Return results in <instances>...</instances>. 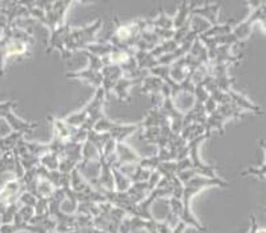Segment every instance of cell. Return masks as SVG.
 <instances>
[{"label": "cell", "mask_w": 266, "mask_h": 233, "mask_svg": "<svg viewBox=\"0 0 266 233\" xmlns=\"http://www.w3.org/2000/svg\"><path fill=\"white\" fill-rule=\"evenodd\" d=\"M141 128V123L137 124H120L113 123L108 117H102L93 127V131L98 134H109L111 139L116 143H125V139L132 136Z\"/></svg>", "instance_id": "cell-4"}, {"label": "cell", "mask_w": 266, "mask_h": 233, "mask_svg": "<svg viewBox=\"0 0 266 233\" xmlns=\"http://www.w3.org/2000/svg\"><path fill=\"white\" fill-rule=\"evenodd\" d=\"M210 187H220V188H229L230 183L222 180L220 177L217 179H209V177L204 176H196L194 179H192L190 181L184 185V192H182V215H181V221L185 223L188 226H193L194 229H197L198 232H205L204 228L200 221H197V219L193 216L192 209H190V202L192 198L196 196L198 192L207 189Z\"/></svg>", "instance_id": "cell-1"}, {"label": "cell", "mask_w": 266, "mask_h": 233, "mask_svg": "<svg viewBox=\"0 0 266 233\" xmlns=\"http://www.w3.org/2000/svg\"><path fill=\"white\" fill-rule=\"evenodd\" d=\"M133 172H130L128 175V177L130 179L132 183H144V181L149 180L152 172L148 170H144L143 167H140L139 164H133Z\"/></svg>", "instance_id": "cell-31"}, {"label": "cell", "mask_w": 266, "mask_h": 233, "mask_svg": "<svg viewBox=\"0 0 266 233\" xmlns=\"http://www.w3.org/2000/svg\"><path fill=\"white\" fill-rule=\"evenodd\" d=\"M192 19V7H190L189 2H181L179 6L177 15L173 18V27L176 29L181 28L186 21Z\"/></svg>", "instance_id": "cell-21"}, {"label": "cell", "mask_w": 266, "mask_h": 233, "mask_svg": "<svg viewBox=\"0 0 266 233\" xmlns=\"http://www.w3.org/2000/svg\"><path fill=\"white\" fill-rule=\"evenodd\" d=\"M0 138H2V136H0Z\"/></svg>", "instance_id": "cell-47"}, {"label": "cell", "mask_w": 266, "mask_h": 233, "mask_svg": "<svg viewBox=\"0 0 266 233\" xmlns=\"http://www.w3.org/2000/svg\"><path fill=\"white\" fill-rule=\"evenodd\" d=\"M15 172V155L12 151L0 156V173Z\"/></svg>", "instance_id": "cell-33"}, {"label": "cell", "mask_w": 266, "mask_h": 233, "mask_svg": "<svg viewBox=\"0 0 266 233\" xmlns=\"http://www.w3.org/2000/svg\"><path fill=\"white\" fill-rule=\"evenodd\" d=\"M259 145H261V148H262L266 153V142L263 140V139H261V140H259ZM265 164H266V162H265Z\"/></svg>", "instance_id": "cell-45"}, {"label": "cell", "mask_w": 266, "mask_h": 233, "mask_svg": "<svg viewBox=\"0 0 266 233\" xmlns=\"http://www.w3.org/2000/svg\"><path fill=\"white\" fill-rule=\"evenodd\" d=\"M112 175H113V181H115V191L117 192H126L132 187V181L126 175H124L119 168L112 167Z\"/></svg>", "instance_id": "cell-24"}, {"label": "cell", "mask_w": 266, "mask_h": 233, "mask_svg": "<svg viewBox=\"0 0 266 233\" xmlns=\"http://www.w3.org/2000/svg\"><path fill=\"white\" fill-rule=\"evenodd\" d=\"M186 228H188V225H186L185 223L180 221V223L177 224L175 228H173V232H172V233H184V230H185Z\"/></svg>", "instance_id": "cell-43"}, {"label": "cell", "mask_w": 266, "mask_h": 233, "mask_svg": "<svg viewBox=\"0 0 266 233\" xmlns=\"http://www.w3.org/2000/svg\"><path fill=\"white\" fill-rule=\"evenodd\" d=\"M165 83L157 76H153V75H148L147 78L144 79L143 81V87H141V92L143 93H148V95H161L162 88H164Z\"/></svg>", "instance_id": "cell-19"}, {"label": "cell", "mask_w": 266, "mask_h": 233, "mask_svg": "<svg viewBox=\"0 0 266 233\" xmlns=\"http://www.w3.org/2000/svg\"><path fill=\"white\" fill-rule=\"evenodd\" d=\"M47 121H49V123L52 124L53 134L57 135L63 142H68V140L72 138L75 129H76V128L68 125V124L64 121V119H57V117L52 116V115H48V116H47Z\"/></svg>", "instance_id": "cell-16"}, {"label": "cell", "mask_w": 266, "mask_h": 233, "mask_svg": "<svg viewBox=\"0 0 266 233\" xmlns=\"http://www.w3.org/2000/svg\"><path fill=\"white\" fill-rule=\"evenodd\" d=\"M116 157L117 161L113 164V167L120 165H129V164H139L141 160V156L125 143H117L116 144Z\"/></svg>", "instance_id": "cell-14"}, {"label": "cell", "mask_w": 266, "mask_h": 233, "mask_svg": "<svg viewBox=\"0 0 266 233\" xmlns=\"http://www.w3.org/2000/svg\"><path fill=\"white\" fill-rule=\"evenodd\" d=\"M233 27H235V23H233V21L222 23V24L218 23L217 25L210 27L207 32H204L203 35H200V36H204V38H217V36L228 35V34H231V31H233Z\"/></svg>", "instance_id": "cell-25"}, {"label": "cell", "mask_w": 266, "mask_h": 233, "mask_svg": "<svg viewBox=\"0 0 266 233\" xmlns=\"http://www.w3.org/2000/svg\"><path fill=\"white\" fill-rule=\"evenodd\" d=\"M196 176H198V175L196 173V171L193 170V168H189V170H185V171H182V172H180L179 175H177V179L181 181L182 185H185L188 181H190Z\"/></svg>", "instance_id": "cell-39"}, {"label": "cell", "mask_w": 266, "mask_h": 233, "mask_svg": "<svg viewBox=\"0 0 266 233\" xmlns=\"http://www.w3.org/2000/svg\"><path fill=\"white\" fill-rule=\"evenodd\" d=\"M24 135L20 134V132H12L8 136H4V138H0V153L3 155L6 152H10L12 149L18 145L19 140L23 139Z\"/></svg>", "instance_id": "cell-26"}, {"label": "cell", "mask_w": 266, "mask_h": 233, "mask_svg": "<svg viewBox=\"0 0 266 233\" xmlns=\"http://www.w3.org/2000/svg\"><path fill=\"white\" fill-rule=\"evenodd\" d=\"M221 10L220 3H204V7H197L192 10V16H200L207 20L212 27L218 24V12Z\"/></svg>", "instance_id": "cell-15"}, {"label": "cell", "mask_w": 266, "mask_h": 233, "mask_svg": "<svg viewBox=\"0 0 266 233\" xmlns=\"http://www.w3.org/2000/svg\"><path fill=\"white\" fill-rule=\"evenodd\" d=\"M25 147H27V149H28V152L31 155L36 156L39 159L49 152V144H40V143L27 142L25 140Z\"/></svg>", "instance_id": "cell-35"}, {"label": "cell", "mask_w": 266, "mask_h": 233, "mask_svg": "<svg viewBox=\"0 0 266 233\" xmlns=\"http://www.w3.org/2000/svg\"><path fill=\"white\" fill-rule=\"evenodd\" d=\"M257 233H266V228H259V226H258Z\"/></svg>", "instance_id": "cell-46"}, {"label": "cell", "mask_w": 266, "mask_h": 233, "mask_svg": "<svg viewBox=\"0 0 266 233\" xmlns=\"http://www.w3.org/2000/svg\"><path fill=\"white\" fill-rule=\"evenodd\" d=\"M228 95H229V97H230L231 103H233L236 107H238L240 110L250 111V112H253V113H262L263 112V110L261 108V107L257 106V104H253L250 100L246 99L245 96L241 95V93H238V92L233 91V89L228 92Z\"/></svg>", "instance_id": "cell-18"}, {"label": "cell", "mask_w": 266, "mask_h": 233, "mask_svg": "<svg viewBox=\"0 0 266 233\" xmlns=\"http://www.w3.org/2000/svg\"><path fill=\"white\" fill-rule=\"evenodd\" d=\"M152 23H153V28L175 31V27H173V18H169L168 15L165 14L164 10H160L158 18L152 19Z\"/></svg>", "instance_id": "cell-30"}, {"label": "cell", "mask_w": 266, "mask_h": 233, "mask_svg": "<svg viewBox=\"0 0 266 233\" xmlns=\"http://www.w3.org/2000/svg\"><path fill=\"white\" fill-rule=\"evenodd\" d=\"M36 203H38V198L27 191H25L24 193H21V196L19 197V204L25 205V207H32V208H35Z\"/></svg>", "instance_id": "cell-38"}, {"label": "cell", "mask_w": 266, "mask_h": 233, "mask_svg": "<svg viewBox=\"0 0 266 233\" xmlns=\"http://www.w3.org/2000/svg\"><path fill=\"white\" fill-rule=\"evenodd\" d=\"M103 75V89L105 97L108 99L112 93L115 85L121 78H124V72L120 65H105L102 71Z\"/></svg>", "instance_id": "cell-13"}, {"label": "cell", "mask_w": 266, "mask_h": 233, "mask_svg": "<svg viewBox=\"0 0 266 233\" xmlns=\"http://www.w3.org/2000/svg\"><path fill=\"white\" fill-rule=\"evenodd\" d=\"M40 165L48 171H59L60 156L53 152H48L40 157Z\"/></svg>", "instance_id": "cell-32"}, {"label": "cell", "mask_w": 266, "mask_h": 233, "mask_svg": "<svg viewBox=\"0 0 266 233\" xmlns=\"http://www.w3.org/2000/svg\"><path fill=\"white\" fill-rule=\"evenodd\" d=\"M55 191H56V188L53 187L49 181L44 180V179H39V185H38L39 197L49 198L53 193H55ZM40 198H39V200H40Z\"/></svg>", "instance_id": "cell-36"}, {"label": "cell", "mask_w": 266, "mask_h": 233, "mask_svg": "<svg viewBox=\"0 0 266 233\" xmlns=\"http://www.w3.org/2000/svg\"><path fill=\"white\" fill-rule=\"evenodd\" d=\"M24 192L25 187L24 184L21 183V180L12 179L4 184V187L0 189V200L7 205L15 204V203H19V197Z\"/></svg>", "instance_id": "cell-12"}, {"label": "cell", "mask_w": 266, "mask_h": 233, "mask_svg": "<svg viewBox=\"0 0 266 233\" xmlns=\"http://www.w3.org/2000/svg\"><path fill=\"white\" fill-rule=\"evenodd\" d=\"M168 121L169 120L167 119V116H165L164 113L161 112V110H160V107H153V108L148 112L145 119H144L143 121H140V123L143 129H148V128L161 127V125H164V124L168 123Z\"/></svg>", "instance_id": "cell-17"}, {"label": "cell", "mask_w": 266, "mask_h": 233, "mask_svg": "<svg viewBox=\"0 0 266 233\" xmlns=\"http://www.w3.org/2000/svg\"><path fill=\"white\" fill-rule=\"evenodd\" d=\"M179 44L175 42V40H168V42H162L160 43L156 48H154L153 51H151L152 56H154L156 59H158V57L164 56V55H167V53H171V52H175L177 48H179Z\"/></svg>", "instance_id": "cell-29"}, {"label": "cell", "mask_w": 266, "mask_h": 233, "mask_svg": "<svg viewBox=\"0 0 266 233\" xmlns=\"http://www.w3.org/2000/svg\"><path fill=\"white\" fill-rule=\"evenodd\" d=\"M16 107V100H8V102L0 103V119H4L7 121L8 125L14 129V132H20V134H31L39 127V123H28L19 119L16 115H14L12 108Z\"/></svg>", "instance_id": "cell-7"}, {"label": "cell", "mask_w": 266, "mask_h": 233, "mask_svg": "<svg viewBox=\"0 0 266 233\" xmlns=\"http://www.w3.org/2000/svg\"><path fill=\"white\" fill-rule=\"evenodd\" d=\"M72 2H53L52 8L47 12V27L52 32L64 24V16Z\"/></svg>", "instance_id": "cell-10"}, {"label": "cell", "mask_w": 266, "mask_h": 233, "mask_svg": "<svg viewBox=\"0 0 266 233\" xmlns=\"http://www.w3.org/2000/svg\"><path fill=\"white\" fill-rule=\"evenodd\" d=\"M85 56L88 57L89 60V65H88L87 70L84 71H77V72H68L65 75L68 79H77V80L85 81L88 84L93 85L96 89L103 87V75L102 71L104 68V64H103L102 59L92 53L87 52V51H83Z\"/></svg>", "instance_id": "cell-5"}, {"label": "cell", "mask_w": 266, "mask_h": 233, "mask_svg": "<svg viewBox=\"0 0 266 233\" xmlns=\"http://www.w3.org/2000/svg\"><path fill=\"white\" fill-rule=\"evenodd\" d=\"M21 205L19 203H15V204H10L6 208V211L3 212V215L0 216V224H12L15 220V216L19 212Z\"/></svg>", "instance_id": "cell-34"}, {"label": "cell", "mask_w": 266, "mask_h": 233, "mask_svg": "<svg viewBox=\"0 0 266 233\" xmlns=\"http://www.w3.org/2000/svg\"><path fill=\"white\" fill-rule=\"evenodd\" d=\"M189 76V70L186 67L185 56L181 57L180 60L176 61L171 65V78L177 83H182L186 78Z\"/></svg>", "instance_id": "cell-22"}, {"label": "cell", "mask_w": 266, "mask_h": 233, "mask_svg": "<svg viewBox=\"0 0 266 233\" xmlns=\"http://www.w3.org/2000/svg\"><path fill=\"white\" fill-rule=\"evenodd\" d=\"M156 226H157V232L158 233H172L173 229L168 225V223L165 221H156Z\"/></svg>", "instance_id": "cell-41"}, {"label": "cell", "mask_w": 266, "mask_h": 233, "mask_svg": "<svg viewBox=\"0 0 266 233\" xmlns=\"http://www.w3.org/2000/svg\"><path fill=\"white\" fill-rule=\"evenodd\" d=\"M103 20L97 19L92 24L87 25L84 28L71 29L70 35L65 40V51L68 55H72V52H77V51H83L87 48L88 46H91L93 43H96L95 36L98 32V29L102 28Z\"/></svg>", "instance_id": "cell-3"}, {"label": "cell", "mask_w": 266, "mask_h": 233, "mask_svg": "<svg viewBox=\"0 0 266 233\" xmlns=\"http://www.w3.org/2000/svg\"><path fill=\"white\" fill-rule=\"evenodd\" d=\"M18 216L20 217L24 223H29L32 220V217L35 216V208L32 207H25V205H21L20 209H19Z\"/></svg>", "instance_id": "cell-37"}, {"label": "cell", "mask_w": 266, "mask_h": 233, "mask_svg": "<svg viewBox=\"0 0 266 233\" xmlns=\"http://www.w3.org/2000/svg\"><path fill=\"white\" fill-rule=\"evenodd\" d=\"M135 57H136L137 61V67L140 71H151L152 68L157 67L158 61L154 56H152L151 52L148 51H136L135 53Z\"/></svg>", "instance_id": "cell-20"}, {"label": "cell", "mask_w": 266, "mask_h": 233, "mask_svg": "<svg viewBox=\"0 0 266 233\" xmlns=\"http://www.w3.org/2000/svg\"><path fill=\"white\" fill-rule=\"evenodd\" d=\"M252 32H253L252 23H249L248 20H244L233 27V31H231V34L237 38L238 42L244 43L246 39H249V36L252 35Z\"/></svg>", "instance_id": "cell-28"}, {"label": "cell", "mask_w": 266, "mask_h": 233, "mask_svg": "<svg viewBox=\"0 0 266 233\" xmlns=\"http://www.w3.org/2000/svg\"><path fill=\"white\" fill-rule=\"evenodd\" d=\"M7 207H8V205L6 204V203H3L2 200H0V216L3 215V212L6 211V208H7Z\"/></svg>", "instance_id": "cell-44"}, {"label": "cell", "mask_w": 266, "mask_h": 233, "mask_svg": "<svg viewBox=\"0 0 266 233\" xmlns=\"http://www.w3.org/2000/svg\"><path fill=\"white\" fill-rule=\"evenodd\" d=\"M258 223H257V220L254 216H250V230L249 233H257V229H258Z\"/></svg>", "instance_id": "cell-42"}, {"label": "cell", "mask_w": 266, "mask_h": 233, "mask_svg": "<svg viewBox=\"0 0 266 233\" xmlns=\"http://www.w3.org/2000/svg\"><path fill=\"white\" fill-rule=\"evenodd\" d=\"M105 99L107 97H105L104 89H103V87H100V88L96 89L93 99L84 107V110L64 117V121L68 125H71V127L81 128V129H85L88 132L92 131L93 127L96 125V123L102 117L105 116L104 113H103V107L105 104Z\"/></svg>", "instance_id": "cell-2"}, {"label": "cell", "mask_w": 266, "mask_h": 233, "mask_svg": "<svg viewBox=\"0 0 266 233\" xmlns=\"http://www.w3.org/2000/svg\"><path fill=\"white\" fill-rule=\"evenodd\" d=\"M149 72L144 71L140 76H137L135 79H128V78H121L119 81H117V84L115 85V88H113V92L117 96V99H119L120 103L124 102H129L130 96H129V89L135 85L143 84L144 79L147 78Z\"/></svg>", "instance_id": "cell-11"}, {"label": "cell", "mask_w": 266, "mask_h": 233, "mask_svg": "<svg viewBox=\"0 0 266 233\" xmlns=\"http://www.w3.org/2000/svg\"><path fill=\"white\" fill-rule=\"evenodd\" d=\"M189 55H192L193 57H197L198 60L203 61L205 65H209L212 67V64H210L209 56H208V48L203 44V42L200 39H197L196 42L193 43L192 48L189 51Z\"/></svg>", "instance_id": "cell-27"}, {"label": "cell", "mask_w": 266, "mask_h": 233, "mask_svg": "<svg viewBox=\"0 0 266 233\" xmlns=\"http://www.w3.org/2000/svg\"><path fill=\"white\" fill-rule=\"evenodd\" d=\"M209 136L204 134L201 135L200 138L194 139L192 142L188 143V148H189V160L190 164H192V168L196 171V173L198 176H204V177H209V179H217V171H216V167L208 165L205 162L201 161L200 159V145L203 144V142H205Z\"/></svg>", "instance_id": "cell-6"}, {"label": "cell", "mask_w": 266, "mask_h": 233, "mask_svg": "<svg viewBox=\"0 0 266 233\" xmlns=\"http://www.w3.org/2000/svg\"><path fill=\"white\" fill-rule=\"evenodd\" d=\"M70 23H64L63 25H60L55 31L51 32V38H49V42L47 44L46 52L49 53L52 50H59L60 55H61L63 59H70L71 56L65 51V40L68 38V35H70Z\"/></svg>", "instance_id": "cell-8"}, {"label": "cell", "mask_w": 266, "mask_h": 233, "mask_svg": "<svg viewBox=\"0 0 266 233\" xmlns=\"http://www.w3.org/2000/svg\"><path fill=\"white\" fill-rule=\"evenodd\" d=\"M31 55V47L25 43L19 40H11L7 46V57L12 56H29Z\"/></svg>", "instance_id": "cell-23"}, {"label": "cell", "mask_w": 266, "mask_h": 233, "mask_svg": "<svg viewBox=\"0 0 266 233\" xmlns=\"http://www.w3.org/2000/svg\"><path fill=\"white\" fill-rule=\"evenodd\" d=\"M218 108V104L216 102H214L212 97H209V99L205 102V104H204V110H205V112H207V115L209 116V115H212L213 112H216V110Z\"/></svg>", "instance_id": "cell-40"}, {"label": "cell", "mask_w": 266, "mask_h": 233, "mask_svg": "<svg viewBox=\"0 0 266 233\" xmlns=\"http://www.w3.org/2000/svg\"><path fill=\"white\" fill-rule=\"evenodd\" d=\"M160 110L169 120L172 131L180 135V132L182 131V125H184V113L180 112L176 108L175 103L171 99V96H162V104L160 107Z\"/></svg>", "instance_id": "cell-9"}]
</instances>
